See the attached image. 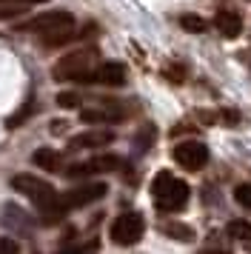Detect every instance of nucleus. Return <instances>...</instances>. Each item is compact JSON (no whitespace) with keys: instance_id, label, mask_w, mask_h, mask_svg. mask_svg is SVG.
Listing matches in <instances>:
<instances>
[{"instance_id":"nucleus-21","label":"nucleus","mask_w":251,"mask_h":254,"mask_svg":"<svg viewBox=\"0 0 251 254\" xmlns=\"http://www.w3.org/2000/svg\"><path fill=\"white\" fill-rule=\"evenodd\" d=\"M151 137H154V128H151V126H146V128H143V134L137 131L134 143H137V146H140V149H148V143H151Z\"/></svg>"},{"instance_id":"nucleus-10","label":"nucleus","mask_w":251,"mask_h":254,"mask_svg":"<svg viewBox=\"0 0 251 254\" xmlns=\"http://www.w3.org/2000/svg\"><path fill=\"white\" fill-rule=\"evenodd\" d=\"M114 140L112 128H86L80 134H71L68 137V149H100V146H109Z\"/></svg>"},{"instance_id":"nucleus-9","label":"nucleus","mask_w":251,"mask_h":254,"mask_svg":"<svg viewBox=\"0 0 251 254\" xmlns=\"http://www.w3.org/2000/svg\"><path fill=\"white\" fill-rule=\"evenodd\" d=\"M86 80L100 83V86H123V83H126V66H123V63H114V60L97 63V66L89 71V77H86Z\"/></svg>"},{"instance_id":"nucleus-5","label":"nucleus","mask_w":251,"mask_h":254,"mask_svg":"<svg viewBox=\"0 0 251 254\" xmlns=\"http://www.w3.org/2000/svg\"><path fill=\"white\" fill-rule=\"evenodd\" d=\"M11 189L20 191V194H26L37 208H43V206H49L52 200H57V191L52 189V183H46V180L34 177V174H14V177H11Z\"/></svg>"},{"instance_id":"nucleus-20","label":"nucleus","mask_w":251,"mask_h":254,"mask_svg":"<svg viewBox=\"0 0 251 254\" xmlns=\"http://www.w3.org/2000/svg\"><path fill=\"white\" fill-rule=\"evenodd\" d=\"M20 12H26V9H20V3H0V20H9Z\"/></svg>"},{"instance_id":"nucleus-2","label":"nucleus","mask_w":251,"mask_h":254,"mask_svg":"<svg viewBox=\"0 0 251 254\" xmlns=\"http://www.w3.org/2000/svg\"><path fill=\"white\" fill-rule=\"evenodd\" d=\"M97 63H100V60H97V52H94V49H74V52L63 55V58L55 63L52 77H55V80H86L89 71L94 69Z\"/></svg>"},{"instance_id":"nucleus-4","label":"nucleus","mask_w":251,"mask_h":254,"mask_svg":"<svg viewBox=\"0 0 251 254\" xmlns=\"http://www.w3.org/2000/svg\"><path fill=\"white\" fill-rule=\"evenodd\" d=\"M143 234H146V217L140 211H123L109 226V237L117 246H134L143 240Z\"/></svg>"},{"instance_id":"nucleus-3","label":"nucleus","mask_w":251,"mask_h":254,"mask_svg":"<svg viewBox=\"0 0 251 254\" xmlns=\"http://www.w3.org/2000/svg\"><path fill=\"white\" fill-rule=\"evenodd\" d=\"M68 29H74V17L66 9H52V12L34 14L32 20H26L23 26H17V32H32V35H43V37L63 35Z\"/></svg>"},{"instance_id":"nucleus-24","label":"nucleus","mask_w":251,"mask_h":254,"mask_svg":"<svg viewBox=\"0 0 251 254\" xmlns=\"http://www.w3.org/2000/svg\"><path fill=\"white\" fill-rule=\"evenodd\" d=\"M0 3H20V6H26V3H46V0H0Z\"/></svg>"},{"instance_id":"nucleus-15","label":"nucleus","mask_w":251,"mask_h":254,"mask_svg":"<svg viewBox=\"0 0 251 254\" xmlns=\"http://www.w3.org/2000/svg\"><path fill=\"white\" fill-rule=\"evenodd\" d=\"M163 229H166L169 237H174V240H180V243H191L194 240V229L191 226H183V223H166Z\"/></svg>"},{"instance_id":"nucleus-1","label":"nucleus","mask_w":251,"mask_h":254,"mask_svg":"<svg viewBox=\"0 0 251 254\" xmlns=\"http://www.w3.org/2000/svg\"><path fill=\"white\" fill-rule=\"evenodd\" d=\"M191 197V189L186 186V180L174 177L171 172H160L154 180H151V200L154 206L163 211V214H177L186 208Z\"/></svg>"},{"instance_id":"nucleus-14","label":"nucleus","mask_w":251,"mask_h":254,"mask_svg":"<svg viewBox=\"0 0 251 254\" xmlns=\"http://www.w3.org/2000/svg\"><path fill=\"white\" fill-rule=\"evenodd\" d=\"M180 26L186 29V32H191V35H203V32H208V20L200 17V14H191V12L180 17Z\"/></svg>"},{"instance_id":"nucleus-7","label":"nucleus","mask_w":251,"mask_h":254,"mask_svg":"<svg viewBox=\"0 0 251 254\" xmlns=\"http://www.w3.org/2000/svg\"><path fill=\"white\" fill-rule=\"evenodd\" d=\"M123 166V160L117 154H94L91 160H83L77 166L68 169V177L71 180H80V177H94V174H106V172H117Z\"/></svg>"},{"instance_id":"nucleus-17","label":"nucleus","mask_w":251,"mask_h":254,"mask_svg":"<svg viewBox=\"0 0 251 254\" xmlns=\"http://www.w3.org/2000/svg\"><path fill=\"white\" fill-rule=\"evenodd\" d=\"M32 112H34V103L29 100V103H23L20 109H17V112H14V115L9 117V123H6V126H9V128H17V126L23 123V120H26V117L32 115Z\"/></svg>"},{"instance_id":"nucleus-16","label":"nucleus","mask_w":251,"mask_h":254,"mask_svg":"<svg viewBox=\"0 0 251 254\" xmlns=\"http://www.w3.org/2000/svg\"><path fill=\"white\" fill-rule=\"evenodd\" d=\"M228 237L251 243V223H246V220H231V223H228Z\"/></svg>"},{"instance_id":"nucleus-19","label":"nucleus","mask_w":251,"mask_h":254,"mask_svg":"<svg viewBox=\"0 0 251 254\" xmlns=\"http://www.w3.org/2000/svg\"><path fill=\"white\" fill-rule=\"evenodd\" d=\"M57 106H60V109H77L80 97L74 92H60V94H57Z\"/></svg>"},{"instance_id":"nucleus-8","label":"nucleus","mask_w":251,"mask_h":254,"mask_svg":"<svg viewBox=\"0 0 251 254\" xmlns=\"http://www.w3.org/2000/svg\"><path fill=\"white\" fill-rule=\"evenodd\" d=\"M106 191H109V186L106 183H83L77 186V189H71V191H63L60 194V203L71 211V208H83L89 206V203H94V200H100V197H106Z\"/></svg>"},{"instance_id":"nucleus-23","label":"nucleus","mask_w":251,"mask_h":254,"mask_svg":"<svg viewBox=\"0 0 251 254\" xmlns=\"http://www.w3.org/2000/svg\"><path fill=\"white\" fill-rule=\"evenodd\" d=\"M0 252H20V246L14 240H0Z\"/></svg>"},{"instance_id":"nucleus-11","label":"nucleus","mask_w":251,"mask_h":254,"mask_svg":"<svg viewBox=\"0 0 251 254\" xmlns=\"http://www.w3.org/2000/svg\"><path fill=\"white\" fill-rule=\"evenodd\" d=\"M126 115H128V109L112 103V100H106V103L97 106V109H83V112H80V120H83V123H117V120L126 117Z\"/></svg>"},{"instance_id":"nucleus-13","label":"nucleus","mask_w":251,"mask_h":254,"mask_svg":"<svg viewBox=\"0 0 251 254\" xmlns=\"http://www.w3.org/2000/svg\"><path fill=\"white\" fill-rule=\"evenodd\" d=\"M32 163L37 166V169H46V172H63L66 169V163H63V154L60 151H55V149H37L32 154Z\"/></svg>"},{"instance_id":"nucleus-22","label":"nucleus","mask_w":251,"mask_h":254,"mask_svg":"<svg viewBox=\"0 0 251 254\" xmlns=\"http://www.w3.org/2000/svg\"><path fill=\"white\" fill-rule=\"evenodd\" d=\"M217 117H220V120H226V126H237V123H240V115H237V112H228V109L217 112Z\"/></svg>"},{"instance_id":"nucleus-12","label":"nucleus","mask_w":251,"mask_h":254,"mask_svg":"<svg viewBox=\"0 0 251 254\" xmlns=\"http://www.w3.org/2000/svg\"><path fill=\"white\" fill-rule=\"evenodd\" d=\"M214 29L223 37H237L240 32H243V17H240V12H234V9H217Z\"/></svg>"},{"instance_id":"nucleus-18","label":"nucleus","mask_w":251,"mask_h":254,"mask_svg":"<svg viewBox=\"0 0 251 254\" xmlns=\"http://www.w3.org/2000/svg\"><path fill=\"white\" fill-rule=\"evenodd\" d=\"M234 200H237L243 208H251V183H240L234 189Z\"/></svg>"},{"instance_id":"nucleus-6","label":"nucleus","mask_w":251,"mask_h":254,"mask_svg":"<svg viewBox=\"0 0 251 254\" xmlns=\"http://www.w3.org/2000/svg\"><path fill=\"white\" fill-rule=\"evenodd\" d=\"M174 163L183 166L186 172H200L208 163V149L200 140H183V143L174 146Z\"/></svg>"}]
</instances>
